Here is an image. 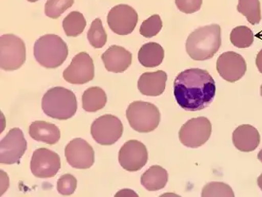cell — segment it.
<instances>
[{"instance_id":"obj_1","label":"cell","mask_w":262,"mask_h":197,"mask_svg":"<svg viewBox=\"0 0 262 197\" xmlns=\"http://www.w3.org/2000/svg\"><path fill=\"white\" fill-rule=\"evenodd\" d=\"M173 93L177 103L183 109L197 112L211 104L216 93V86L207 70L189 69L177 75Z\"/></svg>"},{"instance_id":"obj_2","label":"cell","mask_w":262,"mask_h":197,"mask_svg":"<svg viewBox=\"0 0 262 197\" xmlns=\"http://www.w3.org/2000/svg\"><path fill=\"white\" fill-rule=\"evenodd\" d=\"M221 44L220 26L212 24L200 27L188 36L186 51L193 60H209L220 50Z\"/></svg>"},{"instance_id":"obj_3","label":"cell","mask_w":262,"mask_h":197,"mask_svg":"<svg viewBox=\"0 0 262 197\" xmlns=\"http://www.w3.org/2000/svg\"><path fill=\"white\" fill-rule=\"evenodd\" d=\"M46 115L58 120L71 119L77 111V100L72 91L63 87L49 89L41 100Z\"/></svg>"},{"instance_id":"obj_4","label":"cell","mask_w":262,"mask_h":197,"mask_svg":"<svg viewBox=\"0 0 262 197\" xmlns=\"http://www.w3.org/2000/svg\"><path fill=\"white\" fill-rule=\"evenodd\" d=\"M34 55L43 67L56 69L66 61L69 49L61 37L56 34H46L36 41Z\"/></svg>"},{"instance_id":"obj_5","label":"cell","mask_w":262,"mask_h":197,"mask_svg":"<svg viewBox=\"0 0 262 197\" xmlns=\"http://www.w3.org/2000/svg\"><path fill=\"white\" fill-rule=\"evenodd\" d=\"M126 118L133 130L149 133L158 127L161 113L157 106L148 102L135 101L126 110Z\"/></svg>"},{"instance_id":"obj_6","label":"cell","mask_w":262,"mask_h":197,"mask_svg":"<svg viewBox=\"0 0 262 197\" xmlns=\"http://www.w3.org/2000/svg\"><path fill=\"white\" fill-rule=\"evenodd\" d=\"M27 50L25 43L14 34L0 37V67L5 71L18 70L25 63Z\"/></svg>"},{"instance_id":"obj_7","label":"cell","mask_w":262,"mask_h":197,"mask_svg":"<svg viewBox=\"0 0 262 197\" xmlns=\"http://www.w3.org/2000/svg\"><path fill=\"white\" fill-rule=\"evenodd\" d=\"M212 130L211 122L205 117L192 118L183 125L179 139L188 148L200 147L210 139Z\"/></svg>"},{"instance_id":"obj_8","label":"cell","mask_w":262,"mask_h":197,"mask_svg":"<svg viewBox=\"0 0 262 197\" xmlns=\"http://www.w3.org/2000/svg\"><path fill=\"white\" fill-rule=\"evenodd\" d=\"M123 133V126L119 118L104 115L96 119L91 126L92 138L102 146H111L117 142Z\"/></svg>"},{"instance_id":"obj_9","label":"cell","mask_w":262,"mask_h":197,"mask_svg":"<svg viewBox=\"0 0 262 197\" xmlns=\"http://www.w3.org/2000/svg\"><path fill=\"white\" fill-rule=\"evenodd\" d=\"M27 149V142L19 128H13L0 142V163L18 164Z\"/></svg>"},{"instance_id":"obj_10","label":"cell","mask_w":262,"mask_h":197,"mask_svg":"<svg viewBox=\"0 0 262 197\" xmlns=\"http://www.w3.org/2000/svg\"><path fill=\"white\" fill-rule=\"evenodd\" d=\"M138 21V15L133 7L119 4L112 7L107 14V24L111 30L119 35L133 32Z\"/></svg>"},{"instance_id":"obj_11","label":"cell","mask_w":262,"mask_h":197,"mask_svg":"<svg viewBox=\"0 0 262 197\" xmlns=\"http://www.w3.org/2000/svg\"><path fill=\"white\" fill-rule=\"evenodd\" d=\"M95 77L94 63L89 54L81 52L73 57L63 73V78L70 84H84Z\"/></svg>"},{"instance_id":"obj_12","label":"cell","mask_w":262,"mask_h":197,"mask_svg":"<svg viewBox=\"0 0 262 197\" xmlns=\"http://www.w3.org/2000/svg\"><path fill=\"white\" fill-rule=\"evenodd\" d=\"M60 169V158L54 151L40 148L33 153L30 169L36 178H50L56 176Z\"/></svg>"},{"instance_id":"obj_13","label":"cell","mask_w":262,"mask_h":197,"mask_svg":"<svg viewBox=\"0 0 262 197\" xmlns=\"http://www.w3.org/2000/svg\"><path fill=\"white\" fill-rule=\"evenodd\" d=\"M119 162L123 169L129 172L140 170L148 162L146 146L138 140H129L121 147Z\"/></svg>"},{"instance_id":"obj_14","label":"cell","mask_w":262,"mask_h":197,"mask_svg":"<svg viewBox=\"0 0 262 197\" xmlns=\"http://www.w3.org/2000/svg\"><path fill=\"white\" fill-rule=\"evenodd\" d=\"M66 160L72 167L86 169L95 162V152L89 142L77 138L69 142L64 149Z\"/></svg>"},{"instance_id":"obj_15","label":"cell","mask_w":262,"mask_h":197,"mask_svg":"<svg viewBox=\"0 0 262 197\" xmlns=\"http://www.w3.org/2000/svg\"><path fill=\"white\" fill-rule=\"evenodd\" d=\"M216 69L223 80L234 83L243 78L247 66L243 56L230 51L223 53L219 57Z\"/></svg>"},{"instance_id":"obj_16","label":"cell","mask_w":262,"mask_h":197,"mask_svg":"<svg viewBox=\"0 0 262 197\" xmlns=\"http://www.w3.org/2000/svg\"><path fill=\"white\" fill-rule=\"evenodd\" d=\"M101 57L106 70L112 73H123L132 62L130 52L119 46L109 47Z\"/></svg>"},{"instance_id":"obj_17","label":"cell","mask_w":262,"mask_h":197,"mask_svg":"<svg viewBox=\"0 0 262 197\" xmlns=\"http://www.w3.org/2000/svg\"><path fill=\"white\" fill-rule=\"evenodd\" d=\"M233 143L238 150L249 153L255 150L260 141V134L254 126L243 124L233 132Z\"/></svg>"},{"instance_id":"obj_18","label":"cell","mask_w":262,"mask_h":197,"mask_svg":"<svg viewBox=\"0 0 262 197\" xmlns=\"http://www.w3.org/2000/svg\"><path fill=\"white\" fill-rule=\"evenodd\" d=\"M167 78V73L161 70L143 73L138 80V90L144 96H161L165 92Z\"/></svg>"},{"instance_id":"obj_19","label":"cell","mask_w":262,"mask_h":197,"mask_svg":"<svg viewBox=\"0 0 262 197\" xmlns=\"http://www.w3.org/2000/svg\"><path fill=\"white\" fill-rule=\"evenodd\" d=\"M29 135L34 140L49 145L57 143L60 139L59 128L56 125L45 121H35L31 123L29 129Z\"/></svg>"},{"instance_id":"obj_20","label":"cell","mask_w":262,"mask_h":197,"mask_svg":"<svg viewBox=\"0 0 262 197\" xmlns=\"http://www.w3.org/2000/svg\"><path fill=\"white\" fill-rule=\"evenodd\" d=\"M168 174L166 169L160 165H152L141 178L142 186L149 192L161 190L166 186Z\"/></svg>"},{"instance_id":"obj_21","label":"cell","mask_w":262,"mask_h":197,"mask_svg":"<svg viewBox=\"0 0 262 197\" xmlns=\"http://www.w3.org/2000/svg\"><path fill=\"white\" fill-rule=\"evenodd\" d=\"M138 57L144 67H158L163 61L165 51L158 43H145L138 51Z\"/></svg>"},{"instance_id":"obj_22","label":"cell","mask_w":262,"mask_h":197,"mask_svg":"<svg viewBox=\"0 0 262 197\" xmlns=\"http://www.w3.org/2000/svg\"><path fill=\"white\" fill-rule=\"evenodd\" d=\"M107 97L104 91L99 87H91L82 96L83 109L88 112H96L105 107Z\"/></svg>"},{"instance_id":"obj_23","label":"cell","mask_w":262,"mask_h":197,"mask_svg":"<svg viewBox=\"0 0 262 197\" xmlns=\"http://www.w3.org/2000/svg\"><path fill=\"white\" fill-rule=\"evenodd\" d=\"M87 25L85 18L79 11H72L63 20L62 26L68 37H77L83 32Z\"/></svg>"},{"instance_id":"obj_24","label":"cell","mask_w":262,"mask_h":197,"mask_svg":"<svg viewBox=\"0 0 262 197\" xmlns=\"http://www.w3.org/2000/svg\"><path fill=\"white\" fill-rule=\"evenodd\" d=\"M237 9L252 25H257L261 19L259 0H238Z\"/></svg>"},{"instance_id":"obj_25","label":"cell","mask_w":262,"mask_h":197,"mask_svg":"<svg viewBox=\"0 0 262 197\" xmlns=\"http://www.w3.org/2000/svg\"><path fill=\"white\" fill-rule=\"evenodd\" d=\"M230 42L237 48H248L253 44L254 36L249 27L240 26L233 29L230 33Z\"/></svg>"},{"instance_id":"obj_26","label":"cell","mask_w":262,"mask_h":197,"mask_svg":"<svg viewBox=\"0 0 262 197\" xmlns=\"http://www.w3.org/2000/svg\"><path fill=\"white\" fill-rule=\"evenodd\" d=\"M88 39L94 48L100 49L104 47L107 40V35L100 18H96L92 21L88 32Z\"/></svg>"},{"instance_id":"obj_27","label":"cell","mask_w":262,"mask_h":197,"mask_svg":"<svg viewBox=\"0 0 262 197\" xmlns=\"http://www.w3.org/2000/svg\"><path fill=\"white\" fill-rule=\"evenodd\" d=\"M202 197H234L232 188L223 182L212 181L207 184L202 190Z\"/></svg>"},{"instance_id":"obj_28","label":"cell","mask_w":262,"mask_h":197,"mask_svg":"<svg viewBox=\"0 0 262 197\" xmlns=\"http://www.w3.org/2000/svg\"><path fill=\"white\" fill-rule=\"evenodd\" d=\"M74 4V0H47L45 14L49 18L57 19Z\"/></svg>"},{"instance_id":"obj_29","label":"cell","mask_w":262,"mask_h":197,"mask_svg":"<svg viewBox=\"0 0 262 197\" xmlns=\"http://www.w3.org/2000/svg\"><path fill=\"white\" fill-rule=\"evenodd\" d=\"M162 29V21L158 14H154L145 20L140 27V34L146 38H150L158 34Z\"/></svg>"},{"instance_id":"obj_30","label":"cell","mask_w":262,"mask_h":197,"mask_svg":"<svg viewBox=\"0 0 262 197\" xmlns=\"http://www.w3.org/2000/svg\"><path fill=\"white\" fill-rule=\"evenodd\" d=\"M77 187V180L72 174H64L57 181V191L64 195H70L74 193Z\"/></svg>"},{"instance_id":"obj_31","label":"cell","mask_w":262,"mask_h":197,"mask_svg":"<svg viewBox=\"0 0 262 197\" xmlns=\"http://www.w3.org/2000/svg\"><path fill=\"white\" fill-rule=\"evenodd\" d=\"M176 5L180 11L185 14H192L201 8L203 0H175Z\"/></svg>"},{"instance_id":"obj_32","label":"cell","mask_w":262,"mask_h":197,"mask_svg":"<svg viewBox=\"0 0 262 197\" xmlns=\"http://www.w3.org/2000/svg\"><path fill=\"white\" fill-rule=\"evenodd\" d=\"M1 172V183L4 184L5 183V185H1V195H3V194L5 192V188H4V185H6L7 187H9V181H7V179H8V178H7V174L4 172V171L1 170L0 171Z\"/></svg>"},{"instance_id":"obj_33","label":"cell","mask_w":262,"mask_h":197,"mask_svg":"<svg viewBox=\"0 0 262 197\" xmlns=\"http://www.w3.org/2000/svg\"><path fill=\"white\" fill-rule=\"evenodd\" d=\"M116 195H125V196H130V195H134V196H138L135 192H133V190H130V189H123V190L119 191Z\"/></svg>"},{"instance_id":"obj_34","label":"cell","mask_w":262,"mask_h":197,"mask_svg":"<svg viewBox=\"0 0 262 197\" xmlns=\"http://www.w3.org/2000/svg\"><path fill=\"white\" fill-rule=\"evenodd\" d=\"M256 65L258 69L259 72L262 73V50L259 51L257 54V57H256Z\"/></svg>"},{"instance_id":"obj_35","label":"cell","mask_w":262,"mask_h":197,"mask_svg":"<svg viewBox=\"0 0 262 197\" xmlns=\"http://www.w3.org/2000/svg\"><path fill=\"white\" fill-rule=\"evenodd\" d=\"M257 185H258L259 188H260L262 191V173L260 174L259 178H257Z\"/></svg>"},{"instance_id":"obj_36","label":"cell","mask_w":262,"mask_h":197,"mask_svg":"<svg viewBox=\"0 0 262 197\" xmlns=\"http://www.w3.org/2000/svg\"><path fill=\"white\" fill-rule=\"evenodd\" d=\"M257 158H258V160L262 163V149H260V152H259L258 155H257Z\"/></svg>"},{"instance_id":"obj_37","label":"cell","mask_w":262,"mask_h":197,"mask_svg":"<svg viewBox=\"0 0 262 197\" xmlns=\"http://www.w3.org/2000/svg\"><path fill=\"white\" fill-rule=\"evenodd\" d=\"M27 1H29V2L30 3H34L37 2V1H38V0H27Z\"/></svg>"},{"instance_id":"obj_38","label":"cell","mask_w":262,"mask_h":197,"mask_svg":"<svg viewBox=\"0 0 262 197\" xmlns=\"http://www.w3.org/2000/svg\"><path fill=\"white\" fill-rule=\"evenodd\" d=\"M260 96H262V85L260 86Z\"/></svg>"}]
</instances>
